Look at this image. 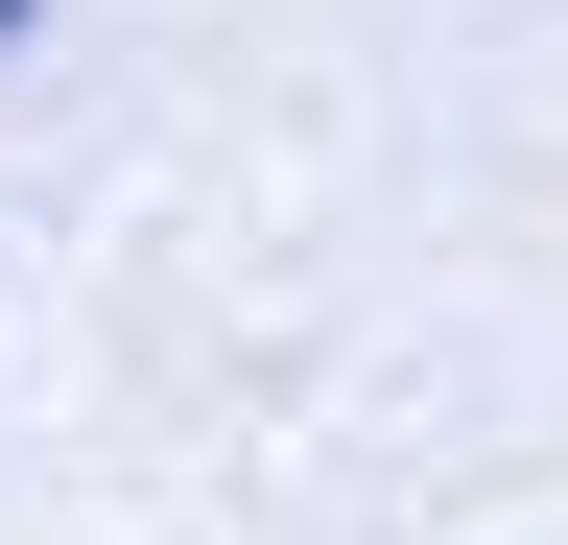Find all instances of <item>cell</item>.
Returning <instances> with one entry per match:
<instances>
[{
	"mask_svg": "<svg viewBox=\"0 0 568 545\" xmlns=\"http://www.w3.org/2000/svg\"><path fill=\"white\" fill-rule=\"evenodd\" d=\"M24 24H48V0H0V48H24Z\"/></svg>",
	"mask_w": 568,
	"mask_h": 545,
	"instance_id": "1",
	"label": "cell"
}]
</instances>
